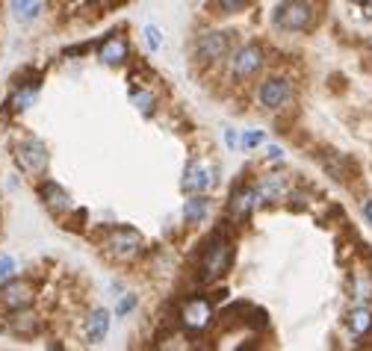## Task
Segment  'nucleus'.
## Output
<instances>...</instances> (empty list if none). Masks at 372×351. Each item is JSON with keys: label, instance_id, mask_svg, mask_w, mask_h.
Returning <instances> with one entry per match:
<instances>
[{"label": "nucleus", "instance_id": "nucleus-12", "mask_svg": "<svg viewBox=\"0 0 372 351\" xmlns=\"http://www.w3.org/2000/svg\"><path fill=\"white\" fill-rule=\"evenodd\" d=\"M38 195H42V204L54 213V216H62V213L71 210V195H68L60 183H54V180L42 183V186H38Z\"/></svg>", "mask_w": 372, "mask_h": 351}, {"label": "nucleus", "instance_id": "nucleus-5", "mask_svg": "<svg viewBox=\"0 0 372 351\" xmlns=\"http://www.w3.org/2000/svg\"><path fill=\"white\" fill-rule=\"evenodd\" d=\"M213 319H216V310H213V304L207 298H189L181 307V325L189 330V334L207 330L213 325Z\"/></svg>", "mask_w": 372, "mask_h": 351}, {"label": "nucleus", "instance_id": "nucleus-27", "mask_svg": "<svg viewBox=\"0 0 372 351\" xmlns=\"http://www.w3.org/2000/svg\"><path fill=\"white\" fill-rule=\"evenodd\" d=\"M224 142H228V148H237V145H240L237 130H228V133H224Z\"/></svg>", "mask_w": 372, "mask_h": 351}, {"label": "nucleus", "instance_id": "nucleus-2", "mask_svg": "<svg viewBox=\"0 0 372 351\" xmlns=\"http://www.w3.org/2000/svg\"><path fill=\"white\" fill-rule=\"evenodd\" d=\"M233 263V248L228 239L216 237L213 242H207V251H204V263H201V278L204 280H219L231 271Z\"/></svg>", "mask_w": 372, "mask_h": 351}, {"label": "nucleus", "instance_id": "nucleus-13", "mask_svg": "<svg viewBox=\"0 0 372 351\" xmlns=\"http://www.w3.org/2000/svg\"><path fill=\"white\" fill-rule=\"evenodd\" d=\"M260 204L257 198V189H240V192H233L231 195V204H228V213H231V219L233 221H246L254 207Z\"/></svg>", "mask_w": 372, "mask_h": 351}, {"label": "nucleus", "instance_id": "nucleus-21", "mask_svg": "<svg viewBox=\"0 0 372 351\" xmlns=\"http://www.w3.org/2000/svg\"><path fill=\"white\" fill-rule=\"evenodd\" d=\"M33 101H36V86H30V89H18L15 95H12V110H27V106H33Z\"/></svg>", "mask_w": 372, "mask_h": 351}, {"label": "nucleus", "instance_id": "nucleus-23", "mask_svg": "<svg viewBox=\"0 0 372 351\" xmlns=\"http://www.w3.org/2000/svg\"><path fill=\"white\" fill-rule=\"evenodd\" d=\"M145 42H148V47H151V51H160V45H163V36H160V30H156L154 24H148V27H145Z\"/></svg>", "mask_w": 372, "mask_h": 351}, {"label": "nucleus", "instance_id": "nucleus-25", "mask_svg": "<svg viewBox=\"0 0 372 351\" xmlns=\"http://www.w3.org/2000/svg\"><path fill=\"white\" fill-rule=\"evenodd\" d=\"M263 139H266L263 130H248L246 139H242V145H246V148H257V145H263Z\"/></svg>", "mask_w": 372, "mask_h": 351}, {"label": "nucleus", "instance_id": "nucleus-22", "mask_svg": "<svg viewBox=\"0 0 372 351\" xmlns=\"http://www.w3.org/2000/svg\"><path fill=\"white\" fill-rule=\"evenodd\" d=\"M251 3V0H216V6H219V12L224 15H233V12H242Z\"/></svg>", "mask_w": 372, "mask_h": 351}, {"label": "nucleus", "instance_id": "nucleus-20", "mask_svg": "<svg viewBox=\"0 0 372 351\" xmlns=\"http://www.w3.org/2000/svg\"><path fill=\"white\" fill-rule=\"evenodd\" d=\"M9 3H12V12L21 21H33L38 15V9H42V0H9Z\"/></svg>", "mask_w": 372, "mask_h": 351}, {"label": "nucleus", "instance_id": "nucleus-11", "mask_svg": "<svg viewBox=\"0 0 372 351\" xmlns=\"http://www.w3.org/2000/svg\"><path fill=\"white\" fill-rule=\"evenodd\" d=\"M97 60L106 68H121L127 60H130V45H127L124 36H110L104 38L101 47H97Z\"/></svg>", "mask_w": 372, "mask_h": 351}, {"label": "nucleus", "instance_id": "nucleus-15", "mask_svg": "<svg viewBox=\"0 0 372 351\" xmlns=\"http://www.w3.org/2000/svg\"><path fill=\"white\" fill-rule=\"evenodd\" d=\"M9 330L15 337H33L38 330V319L36 313H30V307H21V310H12V319H9Z\"/></svg>", "mask_w": 372, "mask_h": 351}, {"label": "nucleus", "instance_id": "nucleus-7", "mask_svg": "<svg viewBox=\"0 0 372 351\" xmlns=\"http://www.w3.org/2000/svg\"><path fill=\"white\" fill-rule=\"evenodd\" d=\"M260 68H263V47L260 45L240 47L231 60V74L237 77V80H251V77H257Z\"/></svg>", "mask_w": 372, "mask_h": 351}, {"label": "nucleus", "instance_id": "nucleus-16", "mask_svg": "<svg viewBox=\"0 0 372 351\" xmlns=\"http://www.w3.org/2000/svg\"><path fill=\"white\" fill-rule=\"evenodd\" d=\"M254 189H257V198H260V201L278 204L283 195H287V180H283L281 174H269V178H263L260 186H254Z\"/></svg>", "mask_w": 372, "mask_h": 351}, {"label": "nucleus", "instance_id": "nucleus-29", "mask_svg": "<svg viewBox=\"0 0 372 351\" xmlns=\"http://www.w3.org/2000/svg\"><path fill=\"white\" fill-rule=\"evenodd\" d=\"M364 219H367V221L372 224V198H369V201L364 204Z\"/></svg>", "mask_w": 372, "mask_h": 351}, {"label": "nucleus", "instance_id": "nucleus-18", "mask_svg": "<svg viewBox=\"0 0 372 351\" xmlns=\"http://www.w3.org/2000/svg\"><path fill=\"white\" fill-rule=\"evenodd\" d=\"M349 330L355 337H367L369 330H372V310L364 307V304L351 310V313H349Z\"/></svg>", "mask_w": 372, "mask_h": 351}, {"label": "nucleus", "instance_id": "nucleus-4", "mask_svg": "<svg viewBox=\"0 0 372 351\" xmlns=\"http://www.w3.org/2000/svg\"><path fill=\"white\" fill-rule=\"evenodd\" d=\"M47 160H51V157H47L45 142L24 139V142L15 145V162H18V169H21L24 174H30V178H38V174H45Z\"/></svg>", "mask_w": 372, "mask_h": 351}, {"label": "nucleus", "instance_id": "nucleus-14", "mask_svg": "<svg viewBox=\"0 0 372 351\" xmlns=\"http://www.w3.org/2000/svg\"><path fill=\"white\" fill-rule=\"evenodd\" d=\"M106 330H110V313H106V310H92L89 319H86V328H83L86 343L101 346L106 339Z\"/></svg>", "mask_w": 372, "mask_h": 351}, {"label": "nucleus", "instance_id": "nucleus-19", "mask_svg": "<svg viewBox=\"0 0 372 351\" xmlns=\"http://www.w3.org/2000/svg\"><path fill=\"white\" fill-rule=\"evenodd\" d=\"M130 104L145 115V119H151V115L156 112V95L148 92V89H133L130 92Z\"/></svg>", "mask_w": 372, "mask_h": 351}, {"label": "nucleus", "instance_id": "nucleus-8", "mask_svg": "<svg viewBox=\"0 0 372 351\" xmlns=\"http://www.w3.org/2000/svg\"><path fill=\"white\" fill-rule=\"evenodd\" d=\"M228 47H231V38H228V33H222V30H204V33H198V42H195V51H198L201 62L224 60Z\"/></svg>", "mask_w": 372, "mask_h": 351}, {"label": "nucleus", "instance_id": "nucleus-6", "mask_svg": "<svg viewBox=\"0 0 372 351\" xmlns=\"http://www.w3.org/2000/svg\"><path fill=\"white\" fill-rule=\"evenodd\" d=\"M292 83L287 80V77H269L266 83L260 86V104L266 106V110H283V106H290L292 104Z\"/></svg>", "mask_w": 372, "mask_h": 351}, {"label": "nucleus", "instance_id": "nucleus-3", "mask_svg": "<svg viewBox=\"0 0 372 351\" xmlns=\"http://www.w3.org/2000/svg\"><path fill=\"white\" fill-rule=\"evenodd\" d=\"M142 245H145V239L136 228H115V230H110V237H106V251H110V257H115L119 263L136 260Z\"/></svg>", "mask_w": 372, "mask_h": 351}, {"label": "nucleus", "instance_id": "nucleus-24", "mask_svg": "<svg viewBox=\"0 0 372 351\" xmlns=\"http://www.w3.org/2000/svg\"><path fill=\"white\" fill-rule=\"evenodd\" d=\"M12 275H15V260L9 257V254H3V257H0V284L9 280Z\"/></svg>", "mask_w": 372, "mask_h": 351}, {"label": "nucleus", "instance_id": "nucleus-17", "mask_svg": "<svg viewBox=\"0 0 372 351\" xmlns=\"http://www.w3.org/2000/svg\"><path fill=\"white\" fill-rule=\"evenodd\" d=\"M207 216H210V201L204 198L201 192L192 195V198L183 204V219H186V224H204V219H207Z\"/></svg>", "mask_w": 372, "mask_h": 351}, {"label": "nucleus", "instance_id": "nucleus-10", "mask_svg": "<svg viewBox=\"0 0 372 351\" xmlns=\"http://www.w3.org/2000/svg\"><path fill=\"white\" fill-rule=\"evenodd\" d=\"M216 186V178H213V169L201 160H189L183 169V189L186 192H207Z\"/></svg>", "mask_w": 372, "mask_h": 351}, {"label": "nucleus", "instance_id": "nucleus-28", "mask_svg": "<svg viewBox=\"0 0 372 351\" xmlns=\"http://www.w3.org/2000/svg\"><path fill=\"white\" fill-rule=\"evenodd\" d=\"M269 157H272V160H281V157H283V151L278 148V145H269Z\"/></svg>", "mask_w": 372, "mask_h": 351}, {"label": "nucleus", "instance_id": "nucleus-26", "mask_svg": "<svg viewBox=\"0 0 372 351\" xmlns=\"http://www.w3.org/2000/svg\"><path fill=\"white\" fill-rule=\"evenodd\" d=\"M133 307H136V295H124V298L119 301V307H115V316H127Z\"/></svg>", "mask_w": 372, "mask_h": 351}, {"label": "nucleus", "instance_id": "nucleus-9", "mask_svg": "<svg viewBox=\"0 0 372 351\" xmlns=\"http://www.w3.org/2000/svg\"><path fill=\"white\" fill-rule=\"evenodd\" d=\"M0 304L9 307V310L30 307V304H33V284H27V280H18V278L3 280V287H0Z\"/></svg>", "mask_w": 372, "mask_h": 351}, {"label": "nucleus", "instance_id": "nucleus-1", "mask_svg": "<svg viewBox=\"0 0 372 351\" xmlns=\"http://www.w3.org/2000/svg\"><path fill=\"white\" fill-rule=\"evenodd\" d=\"M316 21V12L307 0H283L275 9V24L287 33H305Z\"/></svg>", "mask_w": 372, "mask_h": 351}]
</instances>
